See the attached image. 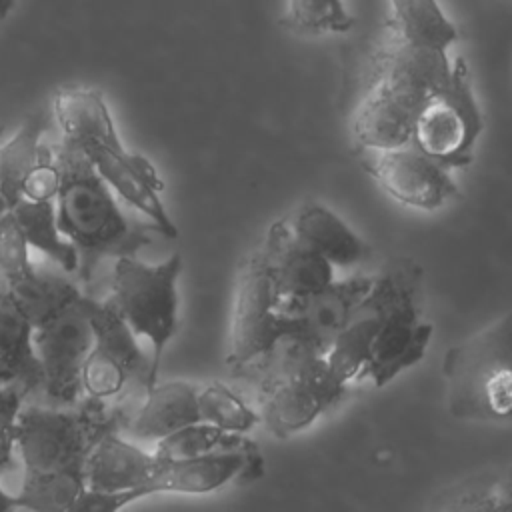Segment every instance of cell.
Masks as SVG:
<instances>
[{
  "mask_svg": "<svg viewBox=\"0 0 512 512\" xmlns=\"http://www.w3.org/2000/svg\"><path fill=\"white\" fill-rule=\"evenodd\" d=\"M32 330L26 312L0 284V368L36 390L42 386V374L32 346Z\"/></svg>",
  "mask_w": 512,
  "mask_h": 512,
  "instance_id": "21",
  "label": "cell"
},
{
  "mask_svg": "<svg viewBox=\"0 0 512 512\" xmlns=\"http://www.w3.org/2000/svg\"><path fill=\"white\" fill-rule=\"evenodd\" d=\"M246 450L212 452V454L182 458V460H160L152 478L140 488L138 500L150 494H160V492H178V494L214 492L226 486L228 482L236 480L242 468Z\"/></svg>",
  "mask_w": 512,
  "mask_h": 512,
  "instance_id": "18",
  "label": "cell"
},
{
  "mask_svg": "<svg viewBox=\"0 0 512 512\" xmlns=\"http://www.w3.org/2000/svg\"><path fill=\"white\" fill-rule=\"evenodd\" d=\"M370 284L372 276L354 274L344 280L334 278L310 294L280 298L276 306L280 334H294L318 350L328 352Z\"/></svg>",
  "mask_w": 512,
  "mask_h": 512,
  "instance_id": "14",
  "label": "cell"
},
{
  "mask_svg": "<svg viewBox=\"0 0 512 512\" xmlns=\"http://www.w3.org/2000/svg\"><path fill=\"white\" fill-rule=\"evenodd\" d=\"M10 214L32 250L50 258L62 272H78V252L58 226L54 200L20 198Z\"/></svg>",
  "mask_w": 512,
  "mask_h": 512,
  "instance_id": "22",
  "label": "cell"
},
{
  "mask_svg": "<svg viewBox=\"0 0 512 512\" xmlns=\"http://www.w3.org/2000/svg\"><path fill=\"white\" fill-rule=\"evenodd\" d=\"M388 4L390 38L438 50H450L458 40V30L438 0H388Z\"/></svg>",
  "mask_w": 512,
  "mask_h": 512,
  "instance_id": "23",
  "label": "cell"
},
{
  "mask_svg": "<svg viewBox=\"0 0 512 512\" xmlns=\"http://www.w3.org/2000/svg\"><path fill=\"white\" fill-rule=\"evenodd\" d=\"M282 24L302 36L342 34L354 26L344 0H286Z\"/></svg>",
  "mask_w": 512,
  "mask_h": 512,
  "instance_id": "28",
  "label": "cell"
},
{
  "mask_svg": "<svg viewBox=\"0 0 512 512\" xmlns=\"http://www.w3.org/2000/svg\"><path fill=\"white\" fill-rule=\"evenodd\" d=\"M78 148L88 156L112 192L138 210L154 232L164 238L178 236V226L162 202L164 182L146 156L128 150L120 136Z\"/></svg>",
  "mask_w": 512,
  "mask_h": 512,
  "instance_id": "13",
  "label": "cell"
},
{
  "mask_svg": "<svg viewBox=\"0 0 512 512\" xmlns=\"http://www.w3.org/2000/svg\"><path fill=\"white\" fill-rule=\"evenodd\" d=\"M12 380H16L8 370H4V368H0V386H4L6 382H12Z\"/></svg>",
  "mask_w": 512,
  "mask_h": 512,
  "instance_id": "34",
  "label": "cell"
},
{
  "mask_svg": "<svg viewBox=\"0 0 512 512\" xmlns=\"http://www.w3.org/2000/svg\"><path fill=\"white\" fill-rule=\"evenodd\" d=\"M56 220L78 252V274L90 280L102 258L136 256L150 244V224L130 216L88 156L62 138L56 150Z\"/></svg>",
  "mask_w": 512,
  "mask_h": 512,
  "instance_id": "3",
  "label": "cell"
},
{
  "mask_svg": "<svg viewBox=\"0 0 512 512\" xmlns=\"http://www.w3.org/2000/svg\"><path fill=\"white\" fill-rule=\"evenodd\" d=\"M254 440L248 434L226 432L214 424L198 420L188 424L164 438H160L154 446V454L160 460H182L196 458L212 452H230V450H246Z\"/></svg>",
  "mask_w": 512,
  "mask_h": 512,
  "instance_id": "26",
  "label": "cell"
},
{
  "mask_svg": "<svg viewBox=\"0 0 512 512\" xmlns=\"http://www.w3.org/2000/svg\"><path fill=\"white\" fill-rule=\"evenodd\" d=\"M12 212V204L8 202V198L2 194V190H0V220L4 218V216H8Z\"/></svg>",
  "mask_w": 512,
  "mask_h": 512,
  "instance_id": "33",
  "label": "cell"
},
{
  "mask_svg": "<svg viewBox=\"0 0 512 512\" xmlns=\"http://www.w3.org/2000/svg\"><path fill=\"white\" fill-rule=\"evenodd\" d=\"M278 300L280 296L264 266L260 248H256L244 256L236 276L226 354V364L232 376L280 338V320L276 314Z\"/></svg>",
  "mask_w": 512,
  "mask_h": 512,
  "instance_id": "11",
  "label": "cell"
},
{
  "mask_svg": "<svg viewBox=\"0 0 512 512\" xmlns=\"http://www.w3.org/2000/svg\"><path fill=\"white\" fill-rule=\"evenodd\" d=\"M258 248L280 298L310 294L334 280V266L292 232L288 216L270 224Z\"/></svg>",
  "mask_w": 512,
  "mask_h": 512,
  "instance_id": "16",
  "label": "cell"
},
{
  "mask_svg": "<svg viewBox=\"0 0 512 512\" xmlns=\"http://www.w3.org/2000/svg\"><path fill=\"white\" fill-rule=\"evenodd\" d=\"M198 412L200 420L238 434H248L260 422V412L222 382L198 388Z\"/></svg>",
  "mask_w": 512,
  "mask_h": 512,
  "instance_id": "27",
  "label": "cell"
},
{
  "mask_svg": "<svg viewBox=\"0 0 512 512\" xmlns=\"http://www.w3.org/2000/svg\"><path fill=\"white\" fill-rule=\"evenodd\" d=\"M428 508L442 512L512 510V462L458 478L440 488Z\"/></svg>",
  "mask_w": 512,
  "mask_h": 512,
  "instance_id": "20",
  "label": "cell"
},
{
  "mask_svg": "<svg viewBox=\"0 0 512 512\" xmlns=\"http://www.w3.org/2000/svg\"><path fill=\"white\" fill-rule=\"evenodd\" d=\"M234 378L256 386L260 420L276 438H288L312 426L344 394L326 352L294 334L280 338Z\"/></svg>",
  "mask_w": 512,
  "mask_h": 512,
  "instance_id": "4",
  "label": "cell"
},
{
  "mask_svg": "<svg viewBox=\"0 0 512 512\" xmlns=\"http://www.w3.org/2000/svg\"><path fill=\"white\" fill-rule=\"evenodd\" d=\"M442 380L452 418L512 424V312L448 346Z\"/></svg>",
  "mask_w": 512,
  "mask_h": 512,
  "instance_id": "6",
  "label": "cell"
},
{
  "mask_svg": "<svg viewBox=\"0 0 512 512\" xmlns=\"http://www.w3.org/2000/svg\"><path fill=\"white\" fill-rule=\"evenodd\" d=\"M198 420V386L184 380H156L146 388L144 402L128 422V432L138 440L158 442Z\"/></svg>",
  "mask_w": 512,
  "mask_h": 512,
  "instance_id": "19",
  "label": "cell"
},
{
  "mask_svg": "<svg viewBox=\"0 0 512 512\" xmlns=\"http://www.w3.org/2000/svg\"><path fill=\"white\" fill-rule=\"evenodd\" d=\"M180 274V254L154 264L138 256L114 258L108 302L138 338L148 340L152 384L158 380L162 354L178 330Z\"/></svg>",
  "mask_w": 512,
  "mask_h": 512,
  "instance_id": "7",
  "label": "cell"
},
{
  "mask_svg": "<svg viewBox=\"0 0 512 512\" xmlns=\"http://www.w3.org/2000/svg\"><path fill=\"white\" fill-rule=\"evenodd\" d=\"M160 458L110 428L96 434L86 454V488L110 492V508L118 510L138 500L140 488L152 478Z\"/></svg>",
  "mask_w": 512,
  "mask_h": 512,
  "instance_id": "15",
  "label": "cell"
},
{
  "mask_svg": "<svg viewBox=\"0 0 512 512\" xmlns=\"http://www.w3.org/2000/svg\"><path fill=\"white\" fill-rule=\"evenodd\" d=\"M482 130L484 116L472 92L468 66L456 58L452 80L422 108L408 144L454 170L472 164Z\"/></svg>",
  "mask_w": 512,
  "mask_h": 512,
  "instance_id": "9",
  "label": "cell"
},
{
  "mask_svg": "<svg viewBox=\"0 0 512 512\" xmlns=\"http://www.w3.org/2000/svg\"><path fill=\"white\" fill-rule=\"evenodd\" d=\"M456 58L448 50L388 36L376 52L370 84L354 112L356 148H394L410 142L428 100L452 80Z\"/></svg>",
  "mask_w": 512,
  "mask_h": 512,
  "instance_id": "1",
  "label": "cell"
},
{
  "mask_svg": "<svg viewBox=\"0 0 512 512\" xmlns=\"http://www.w3.org/2000/svg\"><path fill=\"white\" fill-rule=\"evenodd\" d=\"M94 304L96 300L78 292L34 324L32 346L52 406H76L84 392L82 370L94 340Z\"/></svg>",
  "mask_w": 512,
  "mask_h": 512,
  "instance_id": "8",
  "label": "cell"
},
{
  "mask_svg": "<svg viewBox=\"0 0 512 512\" xmlns=\"http://www.w3.org/2000/svg\"><path fill=\"white\" fill-rule=\"evenodd\" d=\"M6 510H14V496L8 494V492L0 486V512H6Z\"/></svg>",
  "mask_w": 512,
  "mask_h": 512,
  "instance_id": "31",
  "label": "cell"
},
{
  "mask_svg": "<svg viewBox=\"0 0 512 512\" xmlns=\"http://www.w3.org/2000/svg\"><path fill=\"white\" fill-rule=\"evenodd\" d=\"M94 340L82 370V390L92 402H108L140 384L152 386L150 358L138 344V336L106 300L94 304Z\"/></svg>",
  "mask_w": 512,
  "mask_h": 512,
  "instance_id": "10",
  "label": "cell"
},
{
  "mask_svg": "<svg viewBox=\"0 0 512 512\" xmlns=\"http://www.w3.org/2000/svg\"><path fill=\"white\" fill-rule=\"evenodd\" d=\"M362 168L396 202L438 210L458 194V184L448 168L424 156L410 144L394 148H358Z\"/></svg>",
  "mask_w": 512,
  "mask_h": 512,
  "instance_id": "12",
  "label": "cell"
},
{
  "mask_svg": "<svg viewBox=\"0 0 512 512\" xmlns=\"http://www.w3.org/2000/svg\"><path fill=\"white\" fill-rule=\"evenodd\" d=\"M48 126V116L38 110L24 118L18 130L0 144V190L14 204L22 196L26 176L36 166L42 154V134Z\"/></svg>",
  "mask_w": 512,
  "mask_h": 512,
  "instance_id": "24",
  "label": "cell"
},
{
  "mask_svg": "<svg viewBox=\"0 0 512 512\" xmlns=\"http://www.w3.org/2000/svg\"><path fill=\"white\" fill-rule=\"evenodd\" d=\"M288 222L292 232L334 268H356L370 258L368 244L322 202L302 204Z\"/></svg>",
  "mask_w": 512,
  "mask_h": 512,
  "instance_id": "17",
  "label": "cell"
},
{
  "mask_svg": "<svg viewBox=\"0 0 512 512\" xmlns=\"http://www.w3.org/2000/svg\"><path fill=\"white\" fill-rule=\"evenodd\" d=\"M16 0H0V22L14 10Z\"/></svg>",
  "mask_w": 512,
  "mask_h": 512,
  "instance_id": "32",
  "label": "cell"
},
{
  "mask_svg": "<svg viewBox=\"0 0 512 512\" xmlns=\"http://www.w3.org/2000/svg\"><path fill=\"white\" fill-rule=\"evenodd\" d=\"M92 414L74 406H22L16 422V450L22 484L14 508L72 512L86 488L84 464L96 438Z\"/></svg>",
  "mask_w": 512,
  "mask_h": 512,
  "instance_id": "2",
  "label": "cell"
},
{
  "mask_svg": "<svg viewBox=\"0 0 512 512\" xmlns=\"http://www.w3.org/2000/svg\"><path fill=\"white\" fill-rule=\"evenodd\" d=\"M30 392L32 390L20 380L0 386V472L12 464V452L16 448V422Z\"/></svg>",
  "mask_w": 512,
  "mask_h": 512,
  "instance_id": "29",
  "label": "cell"
},
{
  "mask_svg": "<svg viewBox=\"0 0 512 512\" xmlns=\"http://www.w3.org/2000/svg\"><path fill=\"white\" fill-rule=\"evenodd\" d=\"M264 476V456L260 454L258 444L250 446L244 452V460H242V468L236 476V482L240 484H248V482H256Z\"/></svg>",
  "mask_w": 512,
  "mask_h": 512,
  "instance_id": "30",
  "label": "cell"
},
{
  "mask_svg": "<svg viewBox=\"0 0 512 512\" xmlns=\"http://www.w3.org/2000/svg\"><path fill=\"white\" fill-rule=\"evenodd\" d=\"M424 270L410 256L390 258L374 276L360 304L378 318L370 358L362 378L382 388L418 364L432 340V324L422 312Z\"/></svg>",
  "mask_w": 512,
  "mask_h": 512,
  "instance_id": "5",
  "label": "cell"
},
{
  "mask_svg": "<svg viewBox=\"0 0 512 512\" xmlns=\"http://www.w3.org/2000/svg\"><path fill=\"white\" fill-rule=\"evenodd\" d=\"M0 284L26 312L32 326L80 292L66 276L40 270L34 264L10 280H0Z\"/></svg>",
  "mask_w": 512,
  "mask_h": 512,
  "instance_id": "25",
  "label": "cell"
}]
</instances>
